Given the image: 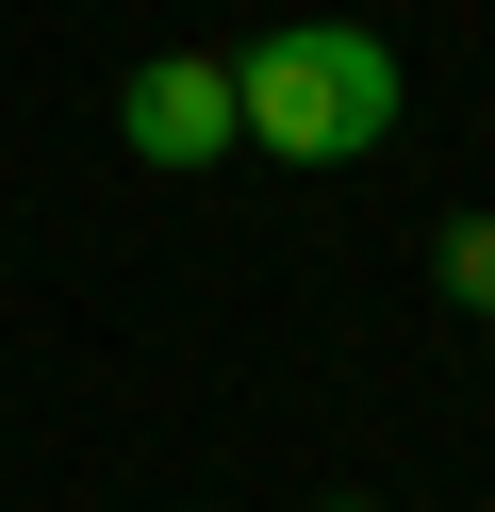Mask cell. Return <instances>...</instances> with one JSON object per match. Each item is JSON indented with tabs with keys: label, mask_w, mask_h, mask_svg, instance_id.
I'll return each mask as SVG.
<instances>
[{
	"label": "cell",
	"mask_w": 495,
	"mask_h": 512,
	"mask_svg": "<svg viewBox=\"0 0 495 512\" xmlns=\"http://www.w3.org/2000/svg\"><path fill=\"white\" fill-rule=\"evenodd\" d=\"M231 116H248V149H281V166H363V149L396 133V50L363 34V17H281V34L231 50Z\"/></svg>",
	"instance_id": "1"
},
{
	"label": "cell",
	"mask_w": 495,
	"mask_h": 512,
	"mask_svg": "<svg viewBox=\"0 0 495 512\" xmlns=\"http://www.w3.org/2000/svg\"><path fill=\"white\" fill-rule=\"evenodd\" d=\"M330 512H380V496H330Z\"/></svg>",
	"instance_id": "4"
},
{
	"label": "cell",
	"mask_w": 495,
	"mask_h": 512,
	"mask_svg": "<svg viewBox=\"0 0 495 512\" xmlns=\"http://www.w3.org/2000/svg\"><path fill=\"white\" fill-rule=\"evenodd\" d=\"M429 281H446V314H495V215H446L429 232Z\"/></svg>",
	"instance_id": "3"
},
{
	"label": "cell",
	"mask_w": 495,
	"mask_h": 512,
	"mask_svg": "<svg viewBox=\"0 0 495 512\" xmlns=\"http://www.w3.org/2000/svg\"><path fill=\"white\" fill-rule=\"evenodd\" d=\"M116 149H132V166H165V182L231 166V149H248V116H231V67H215V50H149V67L116 83Z\"/></svg>",
	"instance_id": "2"
}]
</instances>
